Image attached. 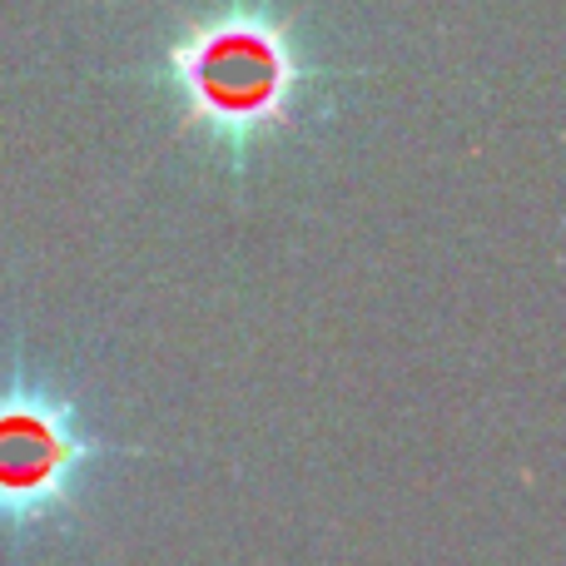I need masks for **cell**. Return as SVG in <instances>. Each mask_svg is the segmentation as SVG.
<instances>
[{
  "label": "cell",
  "mask_w": 566,
  "mask_h": 566,
  "mask_svg": "<svg viewBox=\"0 0 566 566\" xmlns=\"http://www.w3.org/2000/svg\"><path fill=\"white\" fill-rule=\"evenodd\" d=\"M155 75L169 80L185 125L205 129L209 145L224 149L229 169L244 175L254 145L293 115L308 80L323 70L269 6L229 0L159 55Z\"/></svg>",
  "instance_id": "obj_1"
},
{
  "label": "cell",
  "mask_w": 566,
  "mask_h": 566,
  "mask_svg": "<svg viewBox=\"0 0 566 566\" xmlns=\"http://www.w3.org/2000/svg\"><path fill=\"white\" fill-rule=\"evenodd\" d=\"M99 458L105 442L85 432L65 392L30 373L0 382V532L25 537L65 517Z\"/></svg>",
  "instance_id": "obj_2"
}]
</instances>
